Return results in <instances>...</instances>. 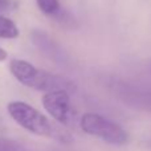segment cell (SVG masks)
<instances>
[{"mask_svg": "<svg viewBox=\"0 0 151 151\" xmlns=\"http://www.w3.org/2000/svg\"><path fill=\"white\" fill-rule=\"evenodd\" d=\"M7 111L9 117L20 127L39 137L48 139H55L60 143H70L72 135L65 131L57 123L52 122L47 115H44L36 107L23 101H12L7 105Z\"/></svg>", "mask_w": 151, "mask_h": 151, "instance_id": "obj_1", "label": "cell"}, {"mask_svg": "<svg viewBox=\"0 0 151 151\" xmlns=\"http://www.w3.org/2000/svg\"><path fill=\"white\" fill-rule=\"evenodd\" d=\"M9 72L17 82L37 91L48 93L58 89L69 90L72 88L68 80L36 68L33 64L23 58H12L9 61Z\"/></svg>", "mask_w": 151, "mask_h": 151, "instance_id": "obj_2", "label": "cell"}, {"mask_svg": "<svg viewBox=\"0 0 151 151\" xmlns=\"http://www.w3.org/2000/svg\"><path fill=\"white\" fill-rule=\"evenodd\" d=\"M80 127L85 134L109 145L123 146L129 142V134L122 126L97 113H85L80 119Z\"/></svg>", "mask_w": 151, "mask_h": 151, "instance_id": "obj_3", "label": "cell"}, {"mask_svg": "<svg viewBox=\"0 0 151 151\" xmlns=\"http://www.w3.org/2000/svg\"><path fill=\"white\" fill-rule=\"evenodd\" d=\"M42 106L47 113L60 125H69L73 118V110L70 106V96L69 90L58 89V90L44 93L41 98Z\"/></svg>", "mask_w": 151, "mask_h": 151, "instance_id": "obj_4", "label": "cell"}, {"mask_svg": "<svg viewBox=\"0 0 151 151\" xmlns=\"http://www.w3.org/2000/svg\"><path fill=\"white\" fill-rule=\"evenodd\" d=\"M19 35H20V31L17 25L13 23V20L0 15V39L15 40L19 37Z\"/></svg>", "mask_w": 151, "mask_h": 151, "instance_id": "obj_5", "label": "cell"}, {"mask_svg": "<svg viewBox=\"0 0 151 151\" xmlns=\"http://www.w3.org/2000/svg\"><path fill=\"white\" fill-rule=\"evenodd\" d=\"M37 8L45 15H56L60 12V1L58 0H36Z\"/></svg>", "mask_w": 151, "mask_h": 151, "instance_id": "obj_6", "label": "cell"}, {"mask_svg": "<svg viewBox=\"0 0 151 151\" xmlns=\"http://www.w3.org/2000/svg\"><path fill=\"white\" fill-rule=\"evenodd\" d=\"M0 151H27V150L19 142L7 138H0Z\"/></svg>", "mask_w": 151, "mask_h": 151, "instance_id": "obj_7", "label": "cell"}, {"mask_svg": "<svg viewBox=\"0 0 151 151\" xmlns=\"http://www.w3.org/2000/svg\"><path fill=\"white\" fill-rule=\"evenodd\" d=\"M12 8V1L11 0H0V12H5Z\"/></svg>", "mask_w": 151, "mask_h": 151, "instance_id": "obj_8", "label": "cell"}, {"mask_svg": "<svg viewBox=\"0 0 151 151\" xmlns=\"http://www.w3.org/2000/svg\"><path fill=\"white\" fill-rule=\"evenodd\" d=\"M8 58V53L7 50L4 49V48L0 47V63H3V61H5Z\"/></svg>", "mask_w": 151, "mask_h": 151, "instance_id": "obj_9", "label": "cell"}]
</instances>
